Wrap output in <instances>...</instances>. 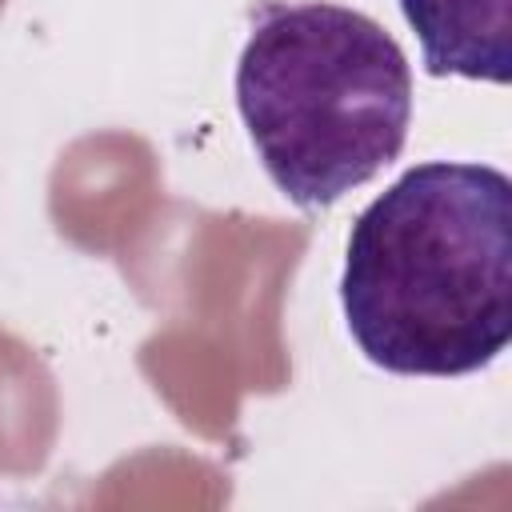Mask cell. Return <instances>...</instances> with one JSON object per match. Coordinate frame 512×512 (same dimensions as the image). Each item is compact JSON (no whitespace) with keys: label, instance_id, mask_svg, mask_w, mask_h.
I'll list each match as a JSON object with an SVG mask.
<instances>
[{"label":"cell","instance_id":"6da1fadb","mask_svg":"<svg viewBox=\"0 0 512 512\" xmlns=\"http://www.w3.org/2000/svg\"><path fill=\"white\" fill-rule=\"evenodd\" d=\"M340 308L356 348L396 376H468L512 336V180L428 160L352 224Z\"/></svg>","mask_w":512,"mask_h":512},{"label":"cell","instance_id":"7a4b0ae2","mask_svg":"<svg viewBox=\"0 0 512 512\" xmlns=\"http://www.w3.org/2000/svg\"><path fill=\"white\" fill-rule=\"evenodd\" d=\"M236 108L268 180L312 212L404 152L412 68L404 48L356 8L264 0L236 64Z\"/></svg>","mask_w":512,"mask_h":512},{"label":"cell","instance_id":"3957f363","mask_svg":"<svg viewBox=\"0 0 512 512\" xmlns=\"http://www.w3.org/2000/svg\"><path fill=\"white\" fill-rule=\"evenodd\" d=\"M428 76L512 80V0H400Z\"/></svg>","mask_w":512,"mask_h":512}]
</instances>
